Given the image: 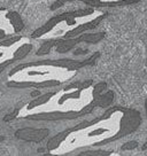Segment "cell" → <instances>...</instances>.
Returning <instances> with one entry per match:
<instances>
[{
    "label": "cell",
    "instance_id": "6da1fadb",
    "mask_svg": "<svg viewBox=\"0 0 147 156\" xmlns=\"http://www.w3.org/2000/svg\"><path fill=\"white\" fill-rule=\"evenodd\" d=\"M142 125V115L133 108L114 106L109 107L101 116L84 121L68 129L69 134L84 132L90 146L101 147L132 134Z\"/></svg>",
    "mask_w": 147,
    "mask_h": 156
},
{
    "label": "cell",
    "instance_id": "7a4b0ae2",
    "mask_svg": "<svg viewBox=\"0 0 147 156\" xmlns=\"http://www.w3.org/2000/svg\"><path fill=\"white\" fill-rule=\"evenodd\" d=\"M107 16V12L92 7L63 12L47 20V22H45L40 28H37L31 34V38H43L47 36L54 28L62 25H66L67 28L59 39L75 38L90 30L95 29Z\"/></svg>",
    "mask_w": 147,
    "mask_h": 156
},
{
    "label": "cell",
    "instance_id": "3957f363",
    "mask_svg": "<svg viewBox=\"0 0 147 156\" xmlns=\"http://www.w3.org/2000/svg\"><path fill=\"white\" fill-rule=\"evenodd\" d=\"M106 36V32L99 31V32H85L78 37L70 39H54V47L56 48V52L60 54L68 53L70 49L76 47L81 43H88V44H97L101 41Z\"/></svg>",
    "mask_w": 147,
    "mask_h": 156
},
{
    "label": "cell",
    "instance_id": "277c9868",
    "mask_svg": "<svg viewBox=\"0 0 147 156\" xmlns=\"http://www.w3.org/2000/svg\"><path fill=\"white\" fill-rule=\"evenodd\" d=\"M85 116L82 112H37L24 116V119L37 122H56V121H71Z\"/></svg>",
    "mask_w": 147,
    "mask_h": 156
},
{
    "label": "cell",
    "instance_id": "5b68a950",
    "mask_svg": "<svg viewBox=\"0 0 147 156\" xmlns=\"http://www.w3.org/2000/svg\"><path fill=\"white\" fill-rule=\"evenodd\" d=\"M49 134L48 129H34V127H23L15 131V138L28 142H40L46 139Z\"/></svg>",
    "mask_w": 147,
    "mask_h": 156
},
{
    "label": "cell",
    "instance_id": "8992f818",
    "mask_svg": "<svg viewBox=\"0 0 147 156\" xmlns=\"http://www.w3.org/2000/svg\"><path fill=\"white\" fill-rule=\"evenodd\" d=\"M88 7L92 8H112V7H121V6H130L140 2L142 0H82Z\"/></svg>",
    "mask_w": 147,
    "mask_h": 156
},
{
    "label": "cell",
    "instance_id": "52a82bcc",
    "mask_svg": "<svg viewBox=\"0 0 147 156\" xmlns=\"http://www.w3.org/2000/svg\"><path fill=\"white\" fill-rule=\"evenodd\" d=\"M6 17L9 20L10 24L13 25L14 31L16 32V34L23 30V28H24V22H23V20H22V17H21V15L19 14L17 12L10 10V12L7 13Z\"/></svg>",
    "mask_w": 147,
    "mask_h": 156
},
{
    "label": "cell",
    "instance_id": "ba28073f",
    "mask_svg": "<svg viewBox=\"0 0 147 156\" xmlns=\"http://www.w3.org/2000/svg\"><path fill=\"white\" fill-rule=\"evenodd\" d=\"M32 48H34V46H32V44H30V43H24V44H22L20 47L14 52L13 60L16 62V61H20V60H22V58H24L25 56L32 51Z\"/></svg>",
    "mask_w": 147,
    "mask_h": 156
},
{
    "label": "cell",
    "instance_id": "9c48e42d",
    "mask_svg": "<svg viewBox=\"0 0 147 156\" xmlns=\"http://www.w3.org/2000/svg\"><path fill=\"white\" fill-rule=\"evenodd\" d=\"M54 47V39H47L41 44L38 51L36 52V55H47L51 53L52 48Z\"/></svg>",
    "mask_w": 147,
    "mask_h": 156
},
{
    "label": "cell",
    "instance_id": "30bf717a",
    "mask_svg": "<svg viewBox=\"0 0 147 156\" xmlns=\"http://www.w3.org/2000/svg\"><path fill=\"white\" fill-rule=\"evenodd\" d=\"M22 39V36H15V37H8L0 41V47H9L12 45L16 44Z\"/></svg>",
    "mask_w": 147,
    "mask_h": 156
},
{
    "label": "cell",
    "instance_id": "8fae6325",
    "mask_svg": "<svg viewBox=\"0 0 147 156\" xmlns=\"http://www.w3.org/2000/svg\"><path fill=\"white\" fill-rule=\"evenodd\" d=\"M138 146H139V144H138L137 141H134V140H133V141L125 142V144L121 147V149H122V151H132V149H136Z\"/></svg>",
    "mask_w": 147,
    "mask_h": 156
},
{
    "label": "cell",
    "instance_id": "7c38bea8",
    "mask_svg": "<svg viewBox=\"0 0 147 156\" xmlns=\"http://www.w3.org/2000/svg\"><path fill=\"white\" fill-rule=\"evenodd\" d=\"M70 1H76V0H55L52 6H51V10H56L59 9L60 7H62L64 4L67 2H70Z\"/></svg>",
    "mask_w": 147,
    "mask_h": 156
},
{
    "label": "cell",
    "instance_id": "4fadbf2b",
    "mask_svg": "<svg viewBox=\"0 0 147 156\" xmlns=\"http://www.w3.org/2000/svg\"><path fill=\"white\" fill-rule=\"evenodd\" d=\"M19 112H20V109H15L14 112H12L10 114L6 115V116L2 118V121H4V122H10V121H13V119H15V118L17 117Z\"/></svg>",
    "mask_w": 147,
    "mask_h": 156
},
{
    "label": "cell",
    "instance_id": "5bb4252c",
    "mask_svg": "<svg viewBox=\"0 0 147 156\" xmlns=\"http://www.w3.org/2000/svg\"><path fill=\"white\" fill-rule=\"evenodd\" d=\"M15 63V61L13 60V58H10V60H7V61H4V62H1L0 63V73H2L4 70L6 69V67H8L9 64H13Z\"/></svg>",
    "mask_w": 147,
    "mask_h": 156
},
{
    "label": "cell",
    "instance_id": "9a60e30c",
    "mask_svg": "<svg viewBox=\"0 0 147 156\" xmlns=\"http://www.w3.org/2000/svg\"><path fill=\"white\" fill-rule=\"evenodd\" d=\"M86 52H88V51H82V49H78V51H76V52H75V55H78V54H84V53H86Z\"/></svg>",
    "mask_w": 147,
    "mask_h": 156
},
{
    "label": "cell",
    "instance_id": "2e32d148",
    "mask_svg": "<svg viewBox=\"0 0 147 156\" xmlns=\"http://www.w3.org/2000/svg\"><path fill=\"white\" fill-rule=\"evenodd\" d=\"M40 95V92H38V91H34V92L31 93V97H39Z\"/></svg>",
    "mask_w": 147,
    "mask_h": 156
},
{
    "label": "cell",
    "instance_id": "e0dca14e",
    "mask_svg": "<svg viewBox=\"0 0 147 156\" xmlns=\"http://www.w3.org/2000/svg\"><path fill=\"white\" fill-rule=\"evenodd\" d=\"M5 37H6L5 31H4V30H1V29H0V39H1V38H5Z\"/></svg>",
    "mask_w": 147,
    "mask_h": 156
},
{
    "label": "cell",
    "instance_id": "ac0fdd59",
    "mask_svg": "<svg viewBox=\"0 0 147 156\" xmlns=\"http://www.w3.org/2000/svg\"><path fill=\"white\" fill-rule=\"evenodd\" d=\"M41 156H58V155H55V154H52V153H45V154H43Z\"/></svg>",
    "mask_w": 147,
    "mask_h": 156
},
{
    "label": "cell",
    "instance_id": "d6986e66",
    "mask_svg": "<svg viewBox=\"0 0 147 156\" xmlns=\"http://www.w3.org/2000/svg\"><path fill=\"white\" fill-rule=\"evenodd\" d=\"M145 112H146V117H147V98L145 100Z\"/></svg>",
    "mask_w": 147,
    "mask_h": 156
},
{
    "label": "cell",
    "instance_id": "ffe728a7",
    "mask_svg": "<svg viewBox=\"0 0 147 156\" xmlns=\"http://www.w3.org/2000/svg\"><path fill=\"white\" fill-rule=\"evenodd\" d=\"M38 151H39V153H43V151H45V149H44V148H39V149H38Z\"/></svg>",
    "mask_w": 147,
    "mask_h": 156
},
{
    "label": "cell",
    "instance_id": "44dd1931",
    "mask_svg": "<svg viewBox=\"0 0 147 156\" xmlns=\"http://www.w3.org/2000/svg\"><path fill=\"white\" fill-rule=\"evenodd\" d=\"M4 140H5V138L4 136H0V142H2Z\"/></svg>",
    "mask_w": 147,
    "mask_h": 156
},
{
    "label": "cell",
    "instance_id": "7402d4cb",
    "mask_svg": "<svg viewBox=\"0 0 147 156\" xmlns=\"http://www.w3.org/2000/svg\"><path fill=\"white\" fill-rule=\"evenodd\" d=\"M146 148H147V142L144 145V146H142V149H146Z\"/></svg>",
    "mask_w": 147,
    "mask_h": 156
}]
</instances>
